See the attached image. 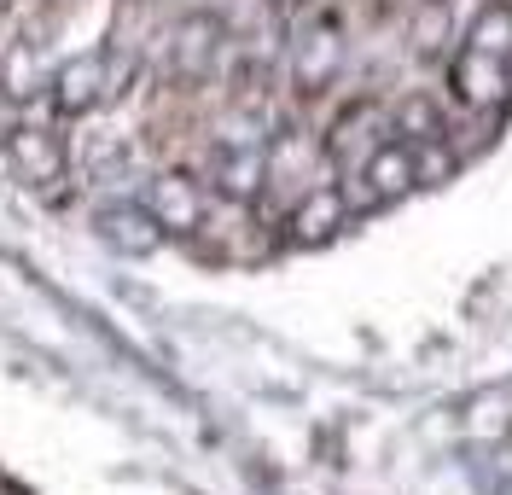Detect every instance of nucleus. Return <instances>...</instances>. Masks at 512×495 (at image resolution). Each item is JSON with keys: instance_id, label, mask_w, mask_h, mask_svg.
<instances>
[{"instance_id": "1", "label": "nucleus", "mask_w": 512, "mask_h": 495, "mask_svg": "<svg viewBox=\"0 0 512 495\" xmlns=\"http://www.w3.org/2000/svg\"><path fill=\"white\" fill-rule=\"evenodd\" d=\"M152 210H158L169 228H192V222H198V193H192V181H181V175L152 181Z\"/></svg>"}, {"instance_id": "5", "label": "nucleus", "mask_w": 512, "mask_h": 495, "mask_svg": "<svg viewBox=\"0 0 512 495\" xmlns=\"http://www.w3.org/2000/svg\"><path fill=\"white\" fill-rule=\"evenodd\" d=\"M332 222H338V193H332V187H320V193L309 198V204H303L297 216H291V228L303 233V239H315V233H326Z\"/></svg>"}, {"instance_id": "4", "label": "nucleus", "mask_w": 512, "mask_h": 495, "mask_svg": "<svg viewBox=\"0 0 512 495\" xmlns=\"http://www.w3.org/2000/svg\"><path fill=\"white\" fill-rule=\"evenodd\" d=\"M12 152H18V164L35 169L41 181H53V175H59V146H53V134H18V146H12Z\"/></svg>"}, {"instance_id": "3", "label": "nucleus", "mask_w": 512, "mask_h": 495, "mask_svg": "<svg viewBox=\"0 0 512 495\" xmlns=\"http://www.w3.org/2000/svg\"><path fill=\"white\" fill-rule=\"evenodd\" d=\"M99 228H105L111 245H128V251H146V245L158 239V233H146L152 222H146V216H134V210H105V216H99Z\"/></svg>"}, {"instance_id": "2", "label": "nucleus", "mask_w": 512, "mask_h": 495, "mask_svg": "<svg viewBox=\"0 0 512 495\" xmlns=\"http://www.w3.org/2000/svg\"><path fill=\"white\" fill-rule=\"evenodd\" d=\"M99 76H105V59H82V65H70L59 76V105L64 111H82V105H94L99 94H105V88H99Z\"/></svg>"}]
</instances>
